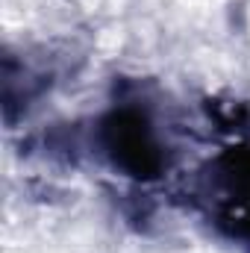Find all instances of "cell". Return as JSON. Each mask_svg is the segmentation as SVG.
Listing matches in <instances>:
<instances>
[{"label": "cell", "instance_id": "6da1fadb", "mask_svg": "<svg viewBox=\"0 0 250 253\" xmlns=\"http://www.w3.org/2000/svg\"><path fill=\"white\" fill-rule=\"evenodd\" d=\"M224 171L215 174V189L224 209V218L248 221L250 218V156L230 153L224 162Z\"/></svg>", "mask_w": 250, "mask_h": 253}, {"label": "cell", "instance_id": "7a4b0ae2", "mask_svg": "<svg viewBox=\"0 0 250 253\" xmlns=\"http://www.w3.org/2000/svg\"><path fill=\"white\" fill-rule=\"evenodd\" d=\"M115 162L126 165L129 171H153L159 156L156 147L147 135V126L141 124L138 118H118L115 121Z\"/></svg>", "mask_w": 250, "mask_h": 253}]
</instances>
